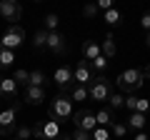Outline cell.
<instances>
[{"instance_id":"obj_37","label":"cell","mask_w":150,"mask_h":140,"mask_svg":"<svg viewBox=\"0 0 150 140\" xmlns=\"http://www.w3.org/2000/svg\"><path fill=\"white\" fill-rule=\"evenodd\" d=\"M143 75H145V80H150V63L145 65V70H143Z\"/></svg>"},{"instance_id":"obj_12","label":"cell","mask_w":150,"mask_h":140,"mask_svg":"<svg viewBox=\"0 0 150 140\" xmlns=\"http://www.w3.org/2000/svg\"><path fill=\"white\" fill-rule=\"evenodd\" d=\"M48 50L55 55H65V50H68V40H65L63 33H48Z\"/></svg>"},{"instance_id":"obj_38","label":"cell","mask_w":150,"mask_h":140,"mask_svg":"<svg viewBox=\"0 0 150 140\" xmlns=\"http://www.w3.org/2000/svg\"><path fill=\"white\" fill-rule=\"evenodd\" d=\"M145 45H148V48H150V33H148V38H145Z\"/></svg>"},{"instance_id":"obj_39","label":"cell","mask_w":150,"mask_h":140,"mask_svg":"<svg viewBox=\"0 0 150 140\" xmlns=\"http://www.w3.org/2000/svg\"><path fill=\"white\" fill-rule=\"evenodd\" d=\"M10 140H15V138H10Z\"/></svg>"},{"instance_id":"obj_6","label":"cell","mask_w":150,"mask_h":140,"mask_svg":"<svg viewBox=\"0 0 150 140\" xmlns=\"http://www.w3.org/2000/svg\"><path fill=\"white\" fill-rule=\"evenodd\" d=\"M23 40H25V30L20 25H8V30L0 35V45L5 50H13V53H15V48L23 45Z\"/></svg>"},{"instance_id":"obj_5","label":"cell","mask_w":150,"mask_h":140,"mask_svg":"<svg viewBox=\"0 0 150 140\" xmlns=\"http://www.w3.org/2000/svg\"><path fill=\"white\" fill-rule=\"evenodd\" d=\"M33 135L40 138V140H58L60 135H63V128H60V123H55V120H43V123L33 125Z\"/></svg>"},{"instance_id":"obj_1","label":"cell","mask_w":150,"mask_h":140,"mask_svg":"<svg viewBox=\"0 0 150 140\" xmlns=\"http://www.w3.org/2000/svg\"><path fill=\"white\" fill-rule=\"evenodd\" d=\"M48 115H50V120H55V123H63V120H73L75 110H73V100H70L68 93H58V95L50 100Z\"/></svg>"},{"instance_id":"obj_29","label":"cell","mask_w":150,"mask_h":140,"mask_svg":"<svg viewBox=\"0 0 150 140\" xmlns=\"http://www.w3.org/2000/svg\"><path fill=\"white\" fill-rule=\"evenodd\" d=\"M13 80L18 83V88H20V85H25V88H28V83H30V73H28V70H15Z\"/></svg>"},{"instance_id":"obj_21","label":"cell","mask_w":150,"mask_h":140,"mask_svg":"<svg viewBox=\"0 0 150 140\" xmlns=\"http://www.w3.org/2000/svg\"><path fill=\"white\" fill-rule=\"evenodd\" d=\"M28 85H33V88H45V85H48L45 73H43V70H30V83H28Z\"/></svg>"},{"instance_id":"obj_17","label":"cell","mask_w":150,"mask_h":140,"mask_svg":"<svg viewBox=\"0 0 150 140\" xmlns=\"http://www.w3.org/2000/svg\"><path fill=\"white\" fill-rule=\"evenodd\" d=\"M125 125H128V130H138V133H140V130L148 125V118H145L143 113H130V118H128Z\"/></svg>"},{"instance_id":"obj_14","label":"cell","mask_w":150,"mask_h":140,"mask_svg":"<svg viewBox=\"0 0 150 140\" xmlns=\"http://www.w3.org/2000/svg\"><path fill=\"white\" fill-rule=\"evenodd\" d=\"M103 55V50H100V43L98 40H85L83 43V58L88 60V63H93L95 58H100Z\"/></svg>"},{"instance_id":"obj_13","label":"cell","mask_w":150,"mask_h":140,"mask_svg":"<svg viewBox=\"0 0 150 140\" xmlns=\"http://www.w3.org/2000/svg\"><path fill=\"white\" fill-rule=\"evenodd\" d=\"M43 100H45V88H33V85L25 88V93H23V103H28V105H40Z\"/></svg>"},{"instance_id":"obj_40","label":"cell","mask_w":150,"mask_h":140,"mask_svg":"<svg viewBox=\"0 0 150 140\" xmlns=\"http://www.w3.org/2000/svg\"><path fill=\"white\" fill-rule=\"evenodd\" d=\"M0 48H3V45H0Z\"/></svg>"},{"instance_id":"obj_32","label":"cell","mask_w":150,"mask_h":140,"mask_svg":"<svg viewBox=\"0 0 150 140\" xmlns=\"http://www.w3.org/2000/svg\"><path fill=\"white\" fill-rule=\"evenodd\" d=\"M98 13H100V10H98V5H95V3H88V5L83 8V15H85V18H95Z\"/></svg>"},{"instance_id":"obj_26","label":"cell","mask_w":150,"mask_h":140,"mask_svg":"<svg viewBox=\"0 0 150 140\" xmlns=\"http://www.w3.org/2000/svg\"><path fill=\"white\" fill-rule=\"evenodd\" d=\"M108 105H110V110H120V108H125V95H120V93H112L110 100H108Z\"/></svg>"},{"instance_id":"obj_19","label":"cell","mask_w":150,"mask_h":140,"mask_svg":"<svg viewBox=\"0 0 150 140\" xmlns=\"http://www.w3.org/2000/svg\"><path fill=\"white\" fill-rule=\"evenodd\" d=\"M68 95H70V100H75V103H85L88 98H90L88 95V88H83V85H73L68 90Z\"/></svg>"},{"instance_id":"obj_7","label":"cell","mask_w":150,"mask_h":140,"mask_svg":"<svg viewBox=\"0 0 150 140\" xmlns=\"http://www.w3.org/2000/svg\"><path fill=\"white\" fill-rule=\"evenodd\" d=\"M73 80H75V85L90 88V83L95 80V73H93V68H90L88 60H78V63H75V68H73Z\"/></svg>"},{"instance_id":"obj_9","label":"cell","mask_w":150,"mask_h":140,"mask_svg":"<svg viewBox=\"0 0 150 140\" xmlns=\"http://www.w3.org/2000/svg\"><path fill=\"white\" fill-rule=\"evenodd\" d=\"M53 83L60 88V93H68L70 88L75 85V80H73V68H70V65H58L55 73H53Z\"/></svg>"},{"instance_id":"obj_33","label":"cell","mask_w":150,"mask_h":140,"mask_svg":"<svg viewBox=\"0 0 150 140\" xmlns=\"http://www.w3.org/2000/svg\"><path fill=\"white\" fill-rule=\"evenodd\" d=\"M140 25H143V30H145V33H150V10H145V13H143V18H140Z\"/></svg>"},{"instance_id":"obj_35","label":"cell","mask_w":150,"mask_h":140,"mask_svg":"<svg viewBox=\"0 0 150 140\" xmlns=\"http://www.w3.org/2000/svg\"><path fill=\"white\" fill-rule=\"evenodd\" d=\"M125 108H128L130 113L135 110V95H128V98H125Z\"/></svg>"},{"instance_id":"obj_31","label":"cell","mask_w":150,"mask_h":140,"mask_svg":"<svg viewBox=\"0 0 150 140\" xmlns=\"http://www.w3.org/2000/svg\"><path fill=\"white\" fill-rule=\"evenodd\" d=\"M70 140H93V138H90V133H85V130H78V128H75L73 133H70Z\"/></svg>"},{"instance_id":"obj_25","label":"cell","mask_w":150,"mask_h":140,"mask_svg":"<svg viewBox=\"0 0 150 140\" xmlns=\"http://www.w3.org/2000/svg\"><path fill=\"white\" fill-rule=\"evenodd\" d=\"M15 140H30L33 138V125H20V128H15V135H13Z\"/></svg>"},{"instance_id":"obj_20","label":"cell","mask_w":150,"mask_h":140,"mask_svg":"<svg viewBox=\"0 0 150 140\" xmlns=\"http://www.w3.org/2000/svg\"><path fill=\"white\" fill-rule=\"evenodd\" d=\"M13 65H15V53L0 48V70H8V68H13Z\"/></svg>"},{"instance_id":"obj_16","label":"cell","mask_w":150,"mask_h":140,"mask_svg":"<svg viewBox=\"0 0 150 140\" xmlns=\"http://www.w3.org/2000/svg\"><path fill=\"white\" fill-rule=\"evenodd\" d=\"M95 123H98V128H110V125L115 123V115H112V110H110V108L98 110V113H95Z\"/></svg>"},{"instance_id":"obj_27","label":"cell","mask_w":150,"mask_h":140,"mask_svg":"<svg viewBox=\"0 0 150 140\" xmlns=\"http://www.w3.org/2000/svg\"><path fill=\"white\" fill-rule=\"evenodd\" d=\"M90 68H93V73H95V70H98V73H100V75H103V73H105V70H108V58H105V55H100V58H95V60H93V63H90Z\"/></svg>"},{"instance_id":"obj_2","label":"cell","mask_w":150,"mask_h":140,"mask_svg":"<svg viewBox=\"0 0 150 140\" xmlns=\"http://www.w3.org/2000/svg\"><path fill=\"white\" fill-rule=\"evenodd\" d=\"M112 93H115V85H112V80L108 75H98L95 80L90 83V88H88V95L95 103H108Z\"/></svg>"},{"instance_id":"obj_10","label":"cell","mask_w":150,"mask_h":140,"mask_svg":"<svg viewBox=\"0 0 150 140\" xmlns=\"http://www.w3.org/2000/svg\"><path fill=\"white\" fill-rule=\"evenodd\" d=\"M73 123H75L78 130H85V133H93V130L98 128L95 113H90V110H78V113L73 115Z\"/></svg>"},{"instance_id":"obj_24","label":"cell","mask_w":150,"mask_h":140,"mask_svg":"<svg viewBox=\"0 0 150 140\" xmlns=\"http://www.w3.org/2000/svg\"><path fill=\"white\" fill-rule=\"evenodd\" d=\"M43 25H45V30H48V33H55V30H58V25H60V18L55 15V13H48L45 20H43Z\"/></svg>"},{"instance_id":"obj_36","label":"cell","mask_w":150,"mask_h":140,"mask_svg":"<svg viewBox=\"0 0 150 140\" xmlns=\"http://www.w3.org/2000/svg\"><path fill=\"white\" fill-rule=\"evenodd\" d=\"M135 140H150V138H148V133H145V130H140V133H135Z\"/></svg>"},{"instance_id":"obj_3","label":"cell","mask_w":150,"mask_h":140,"mask_svg":"<svg viewBox=\"0 0 150 140\" xmlns=\"http://www.w3.org/2000/svg\"><path fill=\"white\" fill-rule=\"evenodd\" d=\"M143 83H145V75H143V70H138V68H128V70H123V73L115 78V85H118L120 90L133 93V95H135V90L143 88Z\"/></svg>"},{"instance_id":"obj_15","label":"cell","mask_w":150,"mask_h":140,"mask_svg":"<svg viewBox=\"0 0 150 140\" xmlns=\"http://www.w3.org/2000/svg\"><path fill=\"white\" fill-rule=\"evenodd\" d=\"M100 50H103V55H105L108 60L115 58L118 45H115V35H112V33H105V38H103V43H100Z\"/></svg>"},{"instance_id":"obj_18","label":"cell","mask_w":150,"mask_h":140,"mask_svg":"<svg viewBox=\"0 0 150 140\" xmlns=\"http://www.w3.org/2000/svg\"><path fill=\"white\" fill-rule=\"evenodd\" d=\"M33 50H38V53H43V50H48V30H38L35 35H33Z\"/></svg>"},{"instance_id":"obj_28","label":"cell","mask_w":150,"mask_h":140,"mask_svg":"<svg viewBox=\"0 0 150 140\" xmlns=\"http://www.w3.org/2000/svg\"><path fill=\"white\" fill-rule=\"evenodd\" d=\"M90 138L93 140H112V135H110V128H95L90 133Z\"/></svg>"},{"instance_id":"obj_34","label":"cell","mask_w":150,"mask_h":140,"mask_svg":"<svg viewBox=\"0 0 150 140\" xmlns=\"http://www.w3.org/2000/svg\"><path fill=\"white\" fill-rule=\"evenodd\" d=\"M95 5H98V10H103V13H108V10H112V3H110V0H98Z\"/></svg>"},{"instance_id":"obj_30","label":"cell","mask_w":150,"mask_h":140,"mask_svg":"<svg viewBox=\"0 0 150 140\" xmlns=\"http://www.w3.org/2000/svg\"><path fill=\"white\" fill-rule=\"evenodd\" d=\"M148 110H150V100H148V98H135V110H133V113H148Z\"/></svg>"},{"instance_id":"obj_22","label":"cell","mask_w":150,"mask_h":140,"mask_svg":"<svg viewBox=\"0 0 150 140\" xmlns=\"http://www.w3.org/2000/svg\"><path fill=\"white\" fill-rule=\"evenodd\" d=\"M128 133H130V130H128V125H125V123H118V120H115V123L110 125V135H112L115 140H123Z\"/></svg>"},{"instance_id":"obj_4","label":"cell","mask_w":150,"mask_h":140,"mask_svg":"<svg viewBox=\"0 0 150 140\" xmlns=\"http://www.w3.org/2000/svg\"><path fill=\"white\" fill-rule=\"evenodd\" d=\"M20 110V100H13L3 113H0V135L5 138H13L15 135V115Z\"/></svg>"},{"instance_id":"obj_23","label":"cell","mask_w":150,"mask_h":140,"mask_svg":"<svg viewBox=\"0 0 150 140\" xmlns=\"http://www.w3.org/2000/svg\"><path fill=\"white\" fill-rule=\"evenodd\" d=\"M103 20L108 23V25H120L123 23V15H120V10H108V13H103Z\"/></svg>"},{"instance_id":"obj_11","label":"cell","mask_w":150,"mask_h":140,"mask_svg":"<svg viewBox=\"0 0 150 140\" xmlns=\"http://www.w3.org/2000/svg\"><path fill=\"white\" fill-rule=\"evenodd\" d=\"M0 100H18V83L13 78L0 75Z\"/></svg>"},{"instance_id":"obj_8","label":"cell","mask_w":150,"mask_h":140,"mask_svg":"<svg viewBox=\"0 0 150 140\" xmlns=\"http://www.w3.org/2000/svg\"><path fill=\"white\" fill-rule=\"evenodd\" d=\"M20 15H23L20 3H15V0H0V18H3L8 25H18Z\"/></svg>"}]
</instances>
